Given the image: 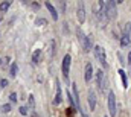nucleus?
<instances>
[{"mask_svg":"<svg viewBox=\"0 0 131 117\" xmlns=\"http://www.w3.org/2000/svg\"><path fill=\"white\" fill-rule=\"evenodd\" d=\"M108 111L111 117L116 116V96H114V91L108 93Z\"/></svg>","mask_w":131,"mask_h":117,"instance_id":"obj_4","label":"nucleus"},{"mask_svg":"<svg viewBox=\"0 0 131 117\" xmlns=\"http://www.w3.org/2000/svg\"><path fill=\"white\" fill-rule=\"evenodd\" d=\"M18 110H20V114H23V116H27V112H29V111H27V110H29L27 106H20Z\"/></svg>","mask_w":131,"mask_h":117,"instance_id":"obj_19","label":"nucleus"},{"mask_svg":"<svg viewBox=\"0 0 131 117\" xmlns=\"http://www.w3.org/2000/svg\"><path fill=\"white\" fill-rule=\"evenodd\" d=\"M117 73H119V76H120V79H122V85H124V88H126V87H128V78H126L125 72H124V70L120 69V70H119Z\"/></svg>","mask_w":131,"mask_h":117,"instance_id":"obj_12","label":"nucleus"},{"mask_svg":"<svg viewBox=\"0 0 131 117\" xmlns=\"http://www.w3.org/2000/svg\"><path fill=\"white\" fill-rule=\"evenodd\" d=\"M61 100H63V93H61V84H60V81H56V93H55V100H54V103H55V105H60Z\"/></svg>","mask_w":131,"mask_h":117,"instance_id":"obj_9","label":"nucleus"},{"mask_svg":"<svg viewBox=\"0 0 131 117\" xmlns=\"http://www.w3.org/2000/svg\"><path fill=\"white\" fill-rule=\"evenodd\" d=\"M98 15H99V20L101 21H107L108 17H107V3L104 0H99V11H98Z\"/></svg>","mask_w":131,"mask_h":117,"instance_id":"obj_5","label":"nucleus"},{"mask_svg":"<svg viewBox=\"0 0 131 117\" xmlns=\"http://www.w3.org/2000/svg\"><path fill=\"white\" fill-rule=\"evenodd\" d=\"M107 17L110 20L117 17V2H114V0L107 2Z\"/></svg>","mask_w":131,"mask_h":117,"instance_id":"obj_3","label":"nucleus"},{"mask_svg":"<svg viewBox=\"0 0 131 117\" xmlns=\"http://www.w3.org/2000/svg\"><path fill=\"white\" fill-rule=\"evenodd\" d=\"M40 58H41V49H37L34 53H32V62L37 65L40 62Z\"/></svg>","mask_w":131,"mask_h":117,"instance_id":"obj_11","label":"nucleus"},{"mask_svg":"<svg viewBox=\"0 0 131 117\" xmlns=\"http://www.w3.org/2000/svg\"><path fill=\"white\" fill-rule=\"evenodd\" d=\"M11 0H6V2H3V3H0V11H2V12H6L8 11V8H9L11 6Z\"/></svg>","mask_w":131,"mask_h":117,"instance_id":"obj_17","label":"nucleus"},{"mask_svg":"<svg viewBox=\"0 0 131 117\" xmlns=\"http://www.w3.org/2000/svg\"><path fill=\"white\" fill-rule=\"evenodd\" d=\"M60 9L63 11V12H66V9H67V3H66V2H63V0H61V2H60Z\"/></svg>","mask_w":131,"mask_h":117,"instance_id":"obj_20","label":"nucleus"},{"mask_svg":"<svg viewBox=\"0 0 131 117\" xmlns=\"http://www.w3.org/2000/svg\"><path fill=\"white\" fill-rule=\"evenodd\" d=\"M88 106H90V111H95L96 108V94L93 90L88 91Z\"/></svg>","mask_w":131,"mask_h":117,"instance_id":"obj_8","label":"nucleus"},{"mask_svg":"<svg viewBox=\"0 0 131 117\" xmlns=\"http://www.w3.org/2000/svg\"><path fill=\"white\" fill-rule=\"evenodd\" d=\"M35 23L38 24V26H46V24H47V20L41 17V18H37V20H35Z\"/></svg>","mask_w":131,"mask_h":117,"instance_id":"obj_18","label":"nucleus"},{"mask_svg":"<svg viewBox=\"0 0 131 117\" xmlns=\"http://www.w3.org/2000/svg\"><path fill=\"white\" fill-rule=\"evenodd\" d=\"M17 94H15V93H11L9 94V100H11V102H17Z\"/></svg>","mask_w":131,"mask_h":117,"instance_id":"obj_22","label":"nucleus"},{"mask_svg":"<svg viewBox=\"0 0 131 117\" xmlns=\"http://www.w3.org/2000/svg\"><path fill=\"white\" fill-rule=\"evenodd\" d=\"M93 52H95V56H96V59L101 62L104 67H107V55H105V49L104 47H101V46H96L95 49H93Z\"/></svg>","mask_w":131,"mask_h":117,"instance_id":"obj_2","label":"nucleus"},{"mask_svg":"<svg viewBox=\"0 0 131 117\" xmlns=\"http://www.w3.org/2000/svg\"><path fill=\"white\" fill-rule=\"evenodd\" d=\"M76 17H78V21H79L81 24L85 21V8H84V2H78Z\"/></svg>","mask_w":131,"mask_h":117,"instance_id":"obj_6","label":"nucleus"},{"mask_svg":"<svg viewBox=\"0 0 131 117\" xmlns=\"http://www.w3.org/2000/svg\"><path fill=\"white\" fill-rule=\"evenodd\" d=\"M92 76H93V65H92V62H87L85 64V73H84V79L87 84H90Z\"/></svg>","mask_w":131,"mask_h":117,"instance_id":"obj_7","label":"nucleus"},{"mask_svg":"<svg viewBox=\"0 0 131 117\" xmlns=\"http://www.w3.org/2000/svg\"><path fill=\"white\" fill-rule=\"evenodd\" d=\"M128 64H131V52H130V55H128Z\"/></svg>","mask_w":131,"mask_h":117,"instance_id":"obj_26","label":"nucleus"},{"mask_svg":"<svg viewBox=\"0 0 131 117\" xmlns=\"http://www.w3.org/2000/svg\"><path fill=\"white\" fill-rule=\"evenodd\" d=\"M27 108L29 110H35V99L32 94H29V97H27Z\"/></svg>","mask_w":131,"mask_h":117,"instance_id":"obj_14","label":"nucleus"},{"mask_svg":"<svg viewBox=\"0 0 131 117\" xmlns=\"http://www.w3.org/2000/svg\"><path fill=\"white\" fill-rule=\"evenodd\" d=\"M0 87H2V88L8 87V79H2V81H0Z\"/></svg>","mask_w":131,"mask_h":117,"instance_id":"obj_23","label":"nucleus"},{"mask_svg":"<svg viewBox=\"0 0 131 117\" xmlns=\"http://www.w3.org/2000/svg\"><path fill=\"white\" fill-rule=\"evenodd\" d=\"M32 8H34V9H38L40 5H38V3H32Z\"/></svg>","mask_w":131,"mask_h":117,"instance_id":"obj_25","label":"nucleus"},{"mask_svg":"<svg viewBox=\"0 0 131 117\" xmlns=\"http://www.w3.org/2000/svg\"><path fill=\"white\" fill-rule=\"evenodd\" d=\"M70 62H72V56L69 55V53H66V56L63 58V65H61L63 76L66 78V81L69 79V73H70Z\"/></svg>","mask_w":131,"mask_h":117,"instance_id":"obj_1","label":"nucleus"},{"mask_svg":"<svg viewBox=\"0 0 131 117\" xmlns=\"http://www.w3.org/2000/svg\"><path fill=\"white\" fill-rule=\"evenodd\" d=\"M82 49L85 50V52H90L92 49H95V47H93V44H92V40H90V37H87V40H85V44L82 46Z\"/></svg>","mask_w":131,"mask_h":117,"instance_id":"obj_13","label":"nucleus"},{"mask_svg":"<svg viewBox=\"0 0 131 117\" xmlns=\"http://www.w3.org/2000/svg\"><path fill=\"white\" fill-rule=\"evenodd\" d=\"M130 41H131L130 37L128 35H124L120 38V46H122V47H126V46H130Z\"/></svg>","mask_w":131,"mask_h":117,"instance_id":"obj_16","label":"nucleus"},{"mask_svg":"<svg viewBox=\"0 0 131 117\" xmlns=\"http://www.w3.org/2000/svg\"><path fill=\"white\" fill-rule=\"evenodd\" d=\"M130 24H131V23H130Z\"/></svg>","mask_w":131,"mask_h":117,"instance_id":"obj_28","label":"nucleus"},{"mask_svg":"<svg viewBox=\"0 0 131 117\" xmlns=\"http://www.w3.org/2000/svg\"><path fill=\"white\" fill-rule=\"evenodd\" d=\"M2 111L3 112H9L11 111V105H9V103H5V105L2 106Z\"/></svg>","mask_w":131,"mask_h":117,"instance_id":"obj_21","label":"nucleus"},{"mask_svg":"<svg viewBox=\"0 0 131 117\" xmlns=\"http://www.w3.org/2000/svg\"><path fill=\"white\" fill-rule=\"evenodd\" d=\"M81 116H82V117H88V114L85 112V110H81Z\"/></svg>","mask_w":131,"mask_h":117,"instance_id":"obj_24","label":"nucleus"},{"mask_svg":"<svg viewBox=\"0 0 131 117\" xmlns=\"http://www.w3.org/2000/svg\"><path fill=\"white\" fill-rule=\"evenodd\" d=\"M0 64H2V59H0Z\"/></svg>","mask_w":131,"mask_h":117,"instance_id":"obj_27","label":"nucleus"},{"mask_svg":"<svg viewBox=\"0 0 131 117\" xmlns=\"http://www.w3.org/2000/svg\"><path fill=\"white\" fill-rule=\"evenodd\" d=\"M17 70H18L17 64H15V62H12V64H11V70H9L11 78H15V76H17Z\"/></svg>","mask_w":131,"mask_h":117,"instance_id":"obj_15","label":"nucleus"},{"mask_svg":"<svg viewBox=\"0 0 131 117\" xmlns=\"http://www.w3.org/2000/svg\"><path fill=\"white\" fill-rule=\"evenodd\" d=\"M44 5H46V8L49 9V12H50L52 18H54L55 21H56V20H58V11L55 9V6H52V3H50V2H46V3H44Z\"/></svg>","mask_w":131,"mask_h":117,"instance_id":"obj_10","label":"nucleus"}]
</instances>
